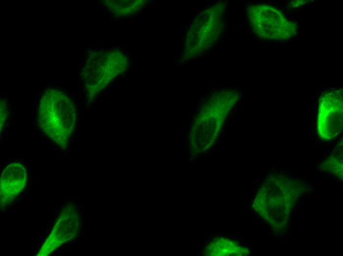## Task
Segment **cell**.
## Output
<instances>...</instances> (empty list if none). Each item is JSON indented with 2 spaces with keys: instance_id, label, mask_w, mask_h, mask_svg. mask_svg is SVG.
Here are the masks:
<instances>
[{
  "instance_id": "cell-1",
  "label": "cell",
  "mask_w": 343,
  "mask_h": 256,
  "mask_svg": "<svg viewBox=\"0 0 343 256\" xmlns=\"http://www.w3.org/2000/svg\"><path fill=\"white\" fill-rule=\"evenodd\" d=\"M76 122L75 107L72 100L62 91L47 90L39 100L38 126L54 143L66 147Z\"/></svg>"
},
{
  "instance_id": "cell-2",
  "label": "cell",
  "mask_w": 343,
  "mask_h": 256,
  "mask_svg": "<svg viewBox=\"0 0 343 256\" xmlns=\"http://www.w3.org/2000/svg\"><path fill=\"white\" fill-rule=\"evenodd\" d=\"M248 15L252 30L263 39L286 40L297 34V24L275 6L264 3L251 5Z\"/></svg>"
},
{
  "instance_id": "cell-4",
  "label": "cell",
  "mask_w": 343,
  "mask_h": 256,
  "mask_svg": "<svg viewBox=\"0 0 343 256\" xmlns=\"http://www.w3.org/2000/svg\"><path fill=\"white\" fill-rule=\"evenodd\" d=\"M78 226L79 217L77 213L70 209L64 211L43 245L39 255H48L62 243L74 238L77 234Z\"/></svg>"
},
{
  "instance_id": "cell-5",
  "label": "cell",
  "mask_w": 343,
  "mask_h": 256,
  "mask_svg": "<svg viewBox=\"0 0 343 256\" xmlns=\"http://www.w3.org/2000/svg\"><path fill=\"white\" fill-rule=\"evenodd\" d=\"M26 179L27 172L23 164L14 162L6 166L0 179L1 200L15 197L25 188Z\"/></svg>"
},
{
  "instance_id": "cell-3",
  "label": "cell",
  "mask_w": 343,
  "mask_h": 256,
  "mask_svg": "<svg viewBox=\"0 0 343 256\" xmlns=\"http://www.w3.org/2000/svg\"><path fill=\"white\" fill-rule=\"evenodd\" d=\"M317 133L323 140H331L343 130V91L331 90L320 97L317 114Z\"/></svg>"
}]
</instances>
